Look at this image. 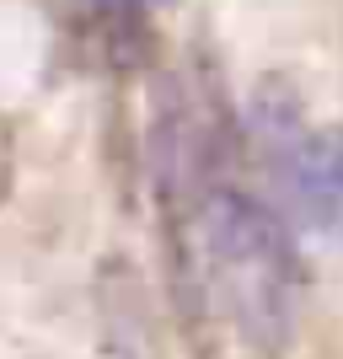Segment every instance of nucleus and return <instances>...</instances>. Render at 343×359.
I'll return each mask as SVG.
<instances>
[{
	"instance_id": "nucleus-3",
	"label": "nucleus",
	"mask_w": 343,
	"mask_h": 359,
	"mask_svg": "<svg viewBox=\"0 0 343 359\" xmlns=\"http://www.w3.org/2000/svg\"><path fill=\"white\" fill-rule=\"evenodd\" d=\"M140 6H145V11H161V6H177V0H140Z\"/></svg>"
},
{
	"instance_id": "nucleus-1",
	"label": "nucleus",
	"mask_w": 343,
	"mask_h": 359,
	"mask_svg": "<svg viewBox=\"0 0 343 359\" xmlns=\"http://www.w3.org/2000/svg\"><path fill=\"white\" fill-rule=\"evenodd\" d=\"M188 269L209 311L253 348L257 359H279L300 327V252L290 220L253 188L220 177L199 194L182 225Z\"/></svg>"
},
{
	"instance_id": "nucleus-2",
	"label": "nucleus",
	"mask_w": 343,
	"mask_h": 359,
	"mask_svg": "<svg viewBox=\"0 0 343 359\" xmlns=\"http://www.w3.org/2000/svg\"><path fill=\"white\" fill-rule=\"evenodd\" d=\"M11 182H16V140H11V123L0 118V204L11 198Z\"/></svg>"
}]
</instances>
